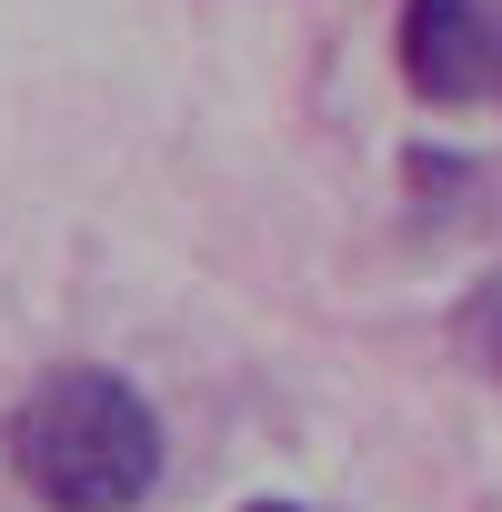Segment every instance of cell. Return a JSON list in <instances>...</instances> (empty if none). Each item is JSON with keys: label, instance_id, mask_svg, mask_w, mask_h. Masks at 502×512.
<instances>
[{"label": "cell", "instance_id": "obj_4", "mask_svg": "<svg viewBox=\"0 0 502 512\" xmlns=\"http://www.w3.org/2000/svg\"><path fill=\"white\" fill-rule=\"evenodd\" d=\"M251 512H292V502H251Z\"/></svg>", "mask_w": 502, "mask_h": 512}, {"label": "cell", "instance_id": "obj_2", "mask_svg": "<svg viewBox=\"0 0 502 512\" xmlns=\"http://www.w3.org/2000/svg\"><path fill=\"white\" fill-rule=\"evenodd\" d=\"M402 81L432 111H472L502 101V0H402Z\"/></svg>", "mask_w": 502, "mask_h": 512}, {"label": "cell", "instance_id": "obj_1", "mask_svg": "<svg viewBox=\"0 0 502 512\" xmlns=\"http://www.w3.org/2000/svg\"><path fill=\"white\" fill-rule=\"evenodd\" d=\"M0 452H11V482L41 512H141L161 492V462H171L161 412L111 362H51L11 402Z\"/></svg>", "mask_w": 502, "mask_h": 512}, {"label": "cell", "instance_id": "obj_3", "mask_svg": "<svg viewBox=\"0 0 502 512\" xmlns=\"http://www.w3.org/2000/svg\"><path fill=\"white\" fill-rule=\"evenodd\" d=\"M452 342H462V362H472V372H492V382H502V272H482V282L452 302Z\"/></svg>", "mask_w": 502, "mask_h": 512}]
</instances>
